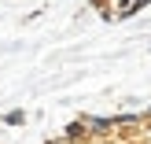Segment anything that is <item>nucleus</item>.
<instances>
[{"instance_id":"nucleus-1","label":"nucleus","mask_w":151,"mask_h":144,"mask_svg":"<svg viewBox=\"0 0 151 144\" xmlns=\"http://www.w3.org/2000/svg\"><path fill=\"white\" fill-rule=\"evenodd\" d=\"M81 126H85L92 137H107L114 130V118H100V115H81Z\"/></svg>"},{"instance_id":"nucleus-2","label":"nucleus","mask_w":151,"mask_h":144,"mask_svg":"<svg viewBox=\"0 0 151 144\" xmlns=\"http://www.w3.org/2000/svg\"><path fill=\"white\" fill-rule=\"evenodd\" d=\"M85 137H88V130L81 126V118H78V122H70V126L63 130V140H70V144H81Z\"/></svg>"},{"instance_id":"nucleus-3","label":"nucleus","mask_w":151,"mask_h":144,"mask_svg":"<svg viewBox=\"0 0 151 144\" xmlns=\"http://www.w3.org/2000/svg\"><path fill=\"white\" fill-rule=\"evenodd\" d=\"M4 122H7V126H22V122H26V111H7Z\"/></svg>"},{"instance_id":"nucleus-4","label":"nucleus","mask_w":151,"mask_h":144,"mask_svg":"<svg viewBox=\"0 0 151 144\" xmlns=\"http://www.w3.org/2000/svg\"><path fill=\"white\" fill-rule=\"evenodd\" d=\"M92 4L103 11V19H111V0H92Z\"/></svg>"},{"instance_id":"nucleus-5","label":"nucleus","mask_w":151,"mask_h":144,"mask_svg":"<svg viewBox=\"0 0 151 144\" xmlns=\"http://www.w3.org/2000/svg\"><path fill=\"white\" fill-rule=\"evenodd\" d=\"M48 144H70V140H63V137H55V140H48Z\"/></svg>"},{"instance_id":"nucleus-6","label":"nucleus","mask_w":151,"mask_h":144,"mask_svg":"<svg viewBox=\"0 0 151 144\" xmlns=\"http://www.w3.org/2000/svg\"><path fill=\"white\" fill-rule=\"evenodd\" d=\"M144 118H151V107H147V115H144Z\"/></svg>"}]
</instances>
